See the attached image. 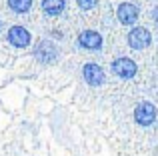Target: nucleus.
I'll use <instances>...</instances> for the list:
<instances>
[{
  "label": "nucleus",
  "instance_id": "nucleus-13",
  "mask_svg": "<svg viewBox=\"0 0 158 156\" xmlns=\"http://www.w3.org/2000/svg\"><path fill=\"white\" fill-rule=\"evenodd\" d=\"M0 26H2V22H0Z\"/></svg>",
  "mask_w": 158,
  "mask_h": 156
},
{
  "label": "nucleus",
  "instance_id": "nucleus-7",
  "mask_svg": "<svg viewBox=\"0 0 158 156\" xmlns=\"http://www.w3.org/2000/svg\"><path fill=\"white\" fill-rule=\"evenodd\" d=\"M82 76H84V80L88 82L90 86H102L104 80H106V74H104V70H102V66H98V64H94V62H88L82 68Z\"/></svg>",
  "mask_w": 158,
  "mask_h": 156
},
{
  "label": "nucleus",
  "instance_id": "nucleus-3",
  "mask_svg": "<svg viewBox=\"0 0 158 156\" xmlns=\"http://www.w3.org/2000/svg\"><path fill=\"white\" fill-rule=\"evenodd\" d=\"M34 56H36L38 62L50 64V62H54V60L58 58V48H56L54 42H50V40H40V42L34 46Z\"/></svg>",
  "mask_w": 158,
  "mask_h": 156
},
{
  "label": "nucleus",
  "instance_id": "nucleus-4",
  "mask_svg": "<svg viewBox=\"0 0 158 156\" xmlns=\"http://www.w3.org/2000/svg\"><path fill=\"white\" fill-rule=\"evenodd\" d=\"M112 72L122 80H130V78L136 76L138 66H136V62L132 58H116L112 62Z\"/></svg>",
  "mask_w": 158,
  "mask_h": 156
},
{
  "label": "nucleus",
  "instance_id": "nucleus-8",
  "mask_svg": "<svg viewBox=\"0 0 158 156\" xmlns=\"http://www.w3.org/2000/svg\"><path fill=\"white\" fill-rule=\"evenodd\" d=\"M78 46H82L84 50H100L102 36L96 30H82L78 34Z\"/></svg>",
  "mask_w": 158,
  "mask_h": 156
},
{
  "label": "nucleus",
  "instance_id": "nucleus-9",
  "mask_svg": "<svg viewBox=\"0 0 158 156\" xmlns=\"http://www.w3.org/2000/svg\"><path fill=\"white\" fill-rule=\"evenodd\" d=\"M66 8V0H42V12L46 16H58Z\"/></svg>",
  "mask_w": 158,
  "mask_h": 156
},
{
  "label": "nucleus",
  "instance_id": "nucleus-12",
  "mask_svg": "<svg viewBox=\"0 0 158 156\" xmlns=\"http://www.w3.org/2000/svg\"><path fill=\"white\" fill-rule=\"evenodd\" d=\"M152 18H154V22H158V6L152 10Z\"/></svg>",
  "mask_w": 158,
  "mask_h": 156
},
{
  "label": "nucleus",
  "instance_id": "nucleus-11",
  "mask_svg": "<svg viewBox=\"0 0 158 156\" xmlns=\"http://www.w3.org/2000/svg\"><path fill=\"white\" fill-rule=\"evenodd\" d=\"M76 4L82 8V10H92V8L98 4V0H76Z\"/></svg>",
  "mask_w": 158,
  "mask_h": 156
},
{
  "label": "nucleus",
  "instance_id": "nucleus-2",
  "mask_svg": "<svg viewBox=\"0 0 158 156\" xmlns=\"http://www.w3.org/2000/svg\"><path fill=\"white\" fill-rule=\"evenodd\" d=\"M156 120V106L152 102H140L134 108V122L138 126H150Z\"/></svg>",
  "mask_w": 158,
  "mask_h": 156
},
{
  "label": "nucleus",
  "instance_id": "nucleus-1",
  "mask_svg": "<svg viewBox=\"0 0 158 156\" xmlns=\"http://www.w3.org/2000/svg\"><path fill=\"white\" fill-rule=\"evenodd\" d=\"M152 42V34L148 28L144 26H136L128 32V46L132 50H142V48H148Z\"/></svg>",
  "mask_w": 158,
  "mask_h": 156
},
{
  "label": "nucleus",
  "instance_id": "nucleus-6",
  "mask_svg": "<svg viewBox=\"0 0 158 156\" xmlns=\"http://www.w3.org/2000/svg\"><path fill=\"white\" fill-rule=\"evenodd\" d=\"M30 40H32V36L24 26H18V24H16V26H12L10 30H8V42L16 48H28L30 46Z\"/></svg>",
  "mask_w": 158,
  "mask_h": 156
},
{
  "label": "nucleus",
  "instance_id": "nucleus-10",
  "mask_svg": "<svg viewBox=\"0 0 158 156\" xmlns=\"http://www.w3.org/2000/svg\"><path fill=\"white\" fill-rule=\"evenodd\" d=\"M8 8L16 14H24L32 8V0H8Z\"/></svg>",
  "mask_w": 158,
  "mask_h": 156
},
{
  "label": "nucleus",
  "instance_id": "nucleus-5",
  "mask_svg": "<svg viewBox=\"0 0 158 156\" xmlns=\"http://www.w3.org/2000/svg\"><path fill=\"white\" fill-rule=\"evenodd\" d=\"M116 16H118L120 24L132 26V24H136V20H138L140 10H138V6H136L134 2H122L118 6V10H116Z\"/></svg>",
  "mask_w": 158,
  "mask_h": 156
}]
</instances>
